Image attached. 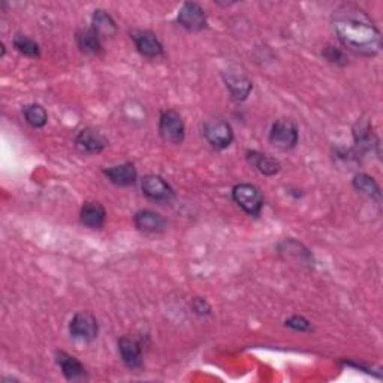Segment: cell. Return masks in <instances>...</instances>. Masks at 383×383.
Here are the masks:
<instances>
[{
	"label": "cell",
	"mask_w": 383,
	"mask_h": 383,
	"mask_svg": "<svg viewBox=\"0 0 383 383\" xmlns=\"http://www.w3.org/2000/svg\"><path fill=\"white\" fill-rule=\"evenodd\" d=\"M57 364L62 369L64 378L69 382L86 380V369L75 356H71L64 352H57Z\"/></svg>",
	"instance_id": "obj_15"
},
{
	"label": "cell",
	"mask_w": 383,
	"mask_h": 383,
	"mask_svg": "<svg viewBox=\"0 0 383 383\" xmlns=\"http://www.w3.org/2000/svg\"><path fill=\"white\" fill-rule=\"evenodd\" d=\"M159 132L166 143L171 144H182L184 141V121L180 114L174 110H168L162 112L159 120Z\"/></svg>",
	"instance_id": "obj_3"
},
{
	"label": "cell",
	"mask_w": 383,
	"mask_h": 383,
	"mask_svg": "<svg viewBox=\"0 0 383 383\" xmlns=\"http://www.w3.org/2000/svg\"><path fill=\"white\" fill-rule=\"evenodd\" d=\"M247 159L251 165H254L260 174L264 175H274L279 173L280 165L275 159L270 158L268 154L259 153V151H247Z\"/></svg>",
	"instance_id": "obj_18"
},
{
	"label": "cell",
	"mask_w": 383,
	"mask_h": 383,
	"mask_svg": "<svg viewBox=\"0 0 383 383\" xmlns=\"http://www.w3.org/2000/svg\"><path fill=\"white\" fill-rule=\"evenodd\" d=\"M225 83H226V87L230 88L234 99H237V101L247 99L251 88H254L251 81L241 72L238 73V72L230 71L227 73H225Z\"/></svg>",
	"instance_id": "obj_14"
},
{
	"label": "cell",
	"mask_w": 383,
	"mask_h": 383,
	"mask_svg": "<svg viewBox=\"0 0 383 383\" xmlns=\"http://www.w3.org/2000/svg\"><path fill=\"white\" fill-rule=\"evenodd\" d=\"M132 39L136 50L147 59H158V57L164 55V47H162L160 40L151 32L136 30L132 34Z\"/></svg>",
	"instance_id": "obj_9"
},
{
	"label": "cell",
	"mask_w": 383,
	"mask_h": 383,
	"mask_svg": "<svg viewBox=\"0 0 383 383\" xmlns=\"http://www.w3.org/2000/svg\"><path fill=\"white\" fill-rule=\"evenodd\" d=\"M119 352L121 360L130 370H138L143 367V350L138 340L132 337H121L119 340Z\"/></svg>",
	"instance_id": "obj_11"
},
{
	"label": "cell",
	"mask_w": 383,
	"mask_h": 383,
	"mask_svg": "<svg viewBox=\"0 0 383 383\" xmlns=\"http://www.w3.org/2000/svg\"><path fill=\"white\" fill-rule=\"evenodd\" d=\"M75 144L79 151L87 154H97L108 145V140L101 132H97L96 129H83L78 134Z\"/></svg>",
	"instance_id": "obj_10"
},
{
	"label": "cell",
	"mask_w": 383,
	"mask_h": 383,
	"mask_svg": "<svg viewBox=\"0 0 383 383\" xmlns=\"http://www.w3.org/2000/svg\"><path fill=\"white\" fill-rule=\"evenodd\" d=\"M270 143L280 150H291L298 144V129L295 123L286 119L277 120L271 127Z\"/></svg>",
	"instance_id": "obj_5"
},
{
	"label": "cell",
	"mask_w": 383,
	"mask_h": 383,
	"mask_svg": "<svg viewBox=\"0 0 383 383\" xmlns=\"http://www.w3.org/2000/svg\"><path fill=\"white\" fill-rule=\"evenodd\" d=\"M279 254L298 265H303V267L313 265V256L310 254V250H307L303 244L295 240L283 241L279 247Z\"/></svg>",
	"instance_id": "obj_12"
},
{
	"label": "cell",
	"mask_w": 383,
	"mask_h": 383,
	"mask_svg": "<svg viewBox=\"0 0 383 383\" xmlns=\"http://www.w3.org/2000/svg\"><path fill=\"white\" fill-rule=\"evenodd\" d=\"M355 141L358 147L362 150H371V147L374 145V135L371 132V126L367 121H358L355 126Z\"/></svg>",
	"instance_id": "obj_21"
},
{
	"label": "cell",
	"mask_w": 383,
	"mask_h": 383,
	"mask_svg": "<svg viewBox=\"0 0 383 383\" xmlns=\"http://www.w3.org/2000/svg\"><path fill=\"white\" fill-rule=\"evenodd\" d=\"M105 208L99 202H86L79 213V222L92 230H101L105 223Z\"/></svg>",
	"instance_id": "obj_16"
},
{
	"label": "cell",
	"mask_w": 383,
	"mask_h": 383,
	"mask_svg": "<svg viewBox=\"0 0 383 383\" xmlns=\"http://www.w3.org/2000/svg\"><path fill=\"white\" fill-rule=\"evenodd\" d=\"M108 180L116 186H130L136 182V169L132 164H121L103 171Z\"/></svg>",
	"instance_id": "obj_17"
},
{
	"label": "cell",
	"mask_w": 383,
	"mask_h": 383,
	"mask_svg": "<svg viewBox=\"0 0 383 383\" xmlns=\"http://www.w3.org/2000/svg\"><path fill=\"white\" fill-rule=\"evenodd\" d=\"M178 23L189 32H201L207 26V15L201 5L195 2H186L178 12Z\"/></svg>",
	"instance_id": "obj_7"
},
{
	"label": "cell",
	"mask_w": 383,
	"mask_h": 383,
	"mask_svg": "<svg viewBox=\"0 0 383 383\" xmlns=\"http://www.w3.org/2000/svg\"><path fill=\"white\" fill-rule=\"evenodd\" d=\"M286 327L295 330V331H299V332H306V331L312 330V323L303 316H292L286 321Z\"/></svg>",
	"instance_id": "obj_25"
},
{
	"label": "cell",
	"mask_w": 383,
	"mask_h": 383,
	"mask_svg": "<svg viewBox=\"0 0 383 383\" xmlns=\"http://www.w3.org/2000/svg\"><path fill=\"white\" fill-rule=\"evenodd\" d=\"M232 198L249 216H259L264 207L262 193L254 184H237L232 190Z\"/></svg>",
	"instance_id": "obj_2"
},
{
	"label": "cell",
	"mask_w": 383,
	"mask_h": 383,
	"mask_svg": "<svg viewBox=\"0 0 383 383\" xmlns=\"http://www.w3.org/2000/svg\"><path fill=\"white\" fill-rule=\"evenodd\" d=\"M71 336L79 341H93L99 332V325H97L96 317L88 312H79L72 317L69 323Z\"/></svg>",
	"instance_id": "obj_6"
},
{
	"label": "cell",
	"mask_w": 383,
	"mask_h": 383,
	"mask_svg": "<svg viewBox=\"0 0 383 383\" xmlns=\"http://www.w3.org/2000/svg\"><path fill=\"white\" fill-rule=\"evenodd\" d=\"M23 112H24V117H26V121L30 126L40 129L47 125L48 114L42 107H40V105H36V103L27 105V107H24Z\"/></svg>",
	"instance_id": "obj_22"
},
{
	"label": "cell",
	"mask_w": 383,
	"mask_h": 383,
	"mask_svg": "<svg viewBox=\"0 0 383 383\" xmlns=\"http://www.w3.org/2000/svg\"><path fill=\"white\" fill-rule=\"evenodd\" d=\"M354 186L356 187V190H360L362 193H365L367 197L374 198V199H380V189L378 183L373 180L370 175L367 174H358L354 178Z\"/></svg>",
	"instance_id": "obj_23"
},
{
	"label": "cell",
	"mask_w": 383,
	"mask_h": 383,
	"mask_svg": "<svg viewBox=\"0 0 383 383\" xmlns=\"http://www.w3.org/2000/svg\"><path fill=\"white\" fill-rule=\"evenodd\" d=\"M143 192L149 199L156 202H169L174 198V190L159 175H145L143 178Z\"/></svg>",
	"instance_id": "obj_8"
},
{
	"label": "cell",
	"mask_w": 383,
	"mask_h": 383,
	"mask_svg": "<svg viewBox=\"0 0 383 383\" xmlns=\"http://www.w3.org/2000/svg\"><path fill=\"white\" fill-rule=\"evenodd\" d=\"M203 136L206 140L214 147V149L223 150L230 147L234 141V132L230 123H226L222 119L207 120L203 125Z\"/></svg>",
	"instance_id": "obj_4"
},
{
	"label": "cell",
	"mask_w": 383,
	"mask_h": 383,
	"mask_svg": "<svg viewBox=\"0 0 383 383\" xmlns=\"http://www.w3.org/2000/svg\"><path fill=\"white\" fill-rule=\"evenodd\" d=\"M99 38L105 36H114L117 34V26H116V21L111 18V15L107 14L102 10H97L95 11L93 15V27H92Z\"/></svg>",
	"instance_id": "obj_20"
},
{
	"label": "cell",
	"mask_w": 383,
	"mask_h": 383,
	"mask_svg": "<svg viewBox=\"0 0 383 383\" xmlns=\"http://www.w3.org/2000/svg\"><path fill=\"white\" fill-rule=\"evenodd\" d=\"M323 55L327 57V60L331 63H336V64H346V55L345 53L338 50L336 47H327L323 51Z\"/></svg>",
	"instance_id": "obj_26"
},
{
	"label": "cell",
	"mask_w": 383,
	"mask_h": 383,
	"mask_svg": "<svg viewBox=\"0 0 383 383\" xmlns=\"http://www.w3.org/2000/svg\"><path fill=\"white\" fill-rule=\"evenodd\" d=\"M192 308L195 310V313L199 314V316H207V314L211 313V307H210V304L207 303L206 299H202V298L193 299Z\"/></svg>",
	"instance_id": "obj_27"
},
{
	"label": "cell",
	"mask_w": 383,
	"mask_h": 383,
	"mask_svg": "<svg viewBox=\"0 0 383 383\" xmlns=\"http://www.w3.org/2000/svg\"><path fill=\"white\" fill-rule=\"evenodd\" d=\"M14 47L18 53L32 57V59H36V57H39L40 54L38 42H35L34 39H30L29 36H24V35H17L14 38Z\"/></svg>",
	"instance_id": "obj_24"
},
{
	"label": "cell",
	"mask_w": 383,
	"mask_h": 383,
	"mask_svg": "<svg viewBox=\"0 0 383 383\" xmlns=\"http://www.w3.org/2000/svg\"><path fill=\"white\" fill-rule=\"evenodd\" d=\"M134 220H135V226L138 227V230L147 232V234L162 232L166 227L165 219L162 217L159 213H156V211H151V210L138 211Z\"/></svg>",
	"instance_id": "obj_13"
},
{
	"label": "cell",
	"mask_w": 383,
	"mask_h": 383,
	"mask_svg": "<svg viewBox=\"0 0 383 383\" xmlns=\"http://www.w3.org/2000/svg\"><path fill=\"white\" fill-rule=\"evenodd\" d=\"M332 29L343 47L355 54L371 57L380 51V30L361 8L355 5L337 8L332 14Z\"/></svg>",
	"instance_id": "obj_1"
},
{
	"label": "cell",
	"mask_w": 383,
	"mask_h": 383,
	"mask_svg": "<svg viewBox=\"0 0 383 383\" xmlns=\"http://www.w3.org/2000/svg\"><path fill=\"white\" fill-rule=\"evenodd\" d=\"M78 48L86 54H99L102 51L101 38L93 29L79 30L77 34Z\"/></svg>",
	"instance_id": "obj_19"
}]
</instances>
